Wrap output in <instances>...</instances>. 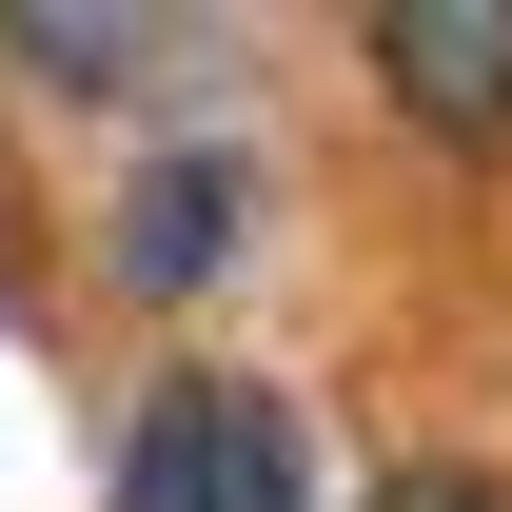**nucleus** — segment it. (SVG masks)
I'll use <instances>...</instances> for the list:
<instances>
[{
    "instance_id": "f257e3e1",
    "label": "nucleus",
    "mask_w": 512,
    "mask_h": 512,
    "mask_svg": "<svg viewBox=\"0 0 512 512\" xmlns=\"http://www.w3.org/2000/svg\"><path fill=\"white\" fill-rule=\"evenodd\" d=\"M237 237H256V138H178V158L99 217V276H119V296H217Z\"/></svg>"
},
{
    "instance_id": "f03ea898",
    "label": "nucleus",
    "mask_w": 512,
    "mask_h": 512,
    "mask_svg": "<svg viewBox=\"0 0 512 512\" xmlns=\"http://www.w3.org/2000/svg\"><path fill=\"white\" fill-rule=\"evenodd\" d=\"M375 79L434 138H512V0H375Z\"/></svg>"
},
{
    "instance_id": "7ed1b4c3",
    "label": "nucleus",
    "mask_w": 512,
    "mask_h": 512,
    "mask_svg": "<svg viewBox=\"0 0 512 512\" xmlns=\"http://www.w3.org/2000/svg\"><path fill=\"white\" fill-rule=\"evenodd\" d=\"M119 512H217V375H158L119 434Z\"/></svg>"
},
{
    "instance_id": "20e7f679",
    "label": "nucleus",
    "mask_w": 512,
    "mask_h": 512,
    "mask_svg": "<svg viewBox=\"0 0 512 512\" xmlns=\"http://www.w3.org/2000/svg\"><path fill=\"white\" fill-rule=\"evenodd\" d=\"M217 512H316V473H296V394L217 375Z\"/></svg>"
},
{
    "instance_id": "39448f33",
    "label": "nucleus",
    "mask_w": 512,
    "mask_h": 512,
    "mask_svg": "<svg viewBox=\"0 0 512 512\" xmlns=\"http://www.w3.org/2000/svg\"><path fill=\"white\" fill-rule=\"evenodd\" d=\"M0 60H40V79H79V99H119V79L158 60V20H79V0H0Z\"/></svg>"
},
{
    "instance_id": "423d86ee",
    "label": "nucleus",
    "mask_w": 512,
    "mask_h": 512,
    "mask_svg": "<svg viewBox=\"0 0 512 512\" xmlns=\"http://www.w3.org/2000/svg\"><path fill=\"white\" fill-rule=\"evenodd\" d=\"M355 512H512V473H473V453H414V473H375Z\"/></svg>"
}]
</instances>
